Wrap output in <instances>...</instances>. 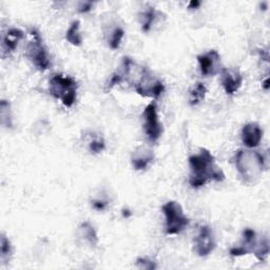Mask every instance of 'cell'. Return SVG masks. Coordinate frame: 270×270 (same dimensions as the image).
<instances>
[{
    "label": "cell",
    "mask_w": 270,
    "mask_h": 270,
    "mask_svg": "<svg viewBox=\"0 0 270 270\" xmlns=\"http://www.w3.org/2000/svg\"><path fill=\"white\" fill-rule=\"evenodd\" d=\"M189 167L191 174L189 184L192 188H201L209 181L223 182L225 174L220 168L215 166V158L206 148H201L200 152L189 157Z\"/></svg>",
    "instance_id": "1"
},
{
    "label": "cell",
    "mask_w": 270,
    "mask_h": 270,
    "mask_svg": "<svg viewBox=\"0 0 270 270\" xmlns=\"http://www.w3.org/2000/svg\"><path fill=\"white\" fill-rule=\"evenodd\" d=\"M234 162L243 183L247 185L256 184L267 169V161L258 151L240 149L235 153Z\"/></svg>",
    "instance_id": "2"
},
{
    "label": "cell",
    "mask_w": 270,
    "mask_h": 270,
    "mask_svg": "<svg viewBox=\"0 0 270 270\" xmlns=\"http://www.w3.org/2000/svg\"><path fill=\"white\" fill-rule=\"evenodd\" d=\"M49 91L53 97L59 100L67 108H71L77 100V83L71 76L53 75L50 79Z\"/></svg>",
    "instance_id": "3"
},
{
    "label": "cell",
    "mask_w": 270,
    "mask_h": 270,
    "mask_svg": "<svg viewBox=\"0 0 270 270\" xmlns=\"http://www.w3.org/2000/svg\"><path fill=\"white\" fill-rule=\"evenodd\" d=\"M162 211L165 215V232L168 235L180 234L188 227L190 220L185 215L182 206L174 201L163 205Z\"/></svg>",
    "instance_id": "4"
},
{
    "label": "cell",
    "mask_w": 270,
    "mask_h": 270,
    "mask_svg": "<svg viewBox=\"0 0 270 270\" xmlns=\"http://www.w3.org/2000/svg\"><path fill=\"white\" fill-rule=\"evenodd\" d=\"M31 36L33 39L28 44L27 55L39 71H45L51 66L49 54H47L45 46L42 43L40 34L36 30H31Z\"/></svg>",
    "instance_id": "5"
},
{
    "label": "cell",
    "mask_w": 270,
    "mask_h": 270,
    "mask_svg": "<svg viewBox=\"0 0 270 270\" xmlns=\"http://www.w3.org/2000/svg\"><path fill=\"white\" fill-rule=\"evenodd\" d=\"M135 91L144 97L158 99L165 92V85L160 79H154L148 68H141L139 82L135 85Z\"/></svg>",
    "instance_id": "6"
},
{
    "label": "cell",
    "mask_w": 270,
    "mask_h": 270,
    "mask_svg": "<svg viewBox=\"0 0 270 270\" xmlns=\"http://www.w3.org/2000/svg\"><path fill=\"white\" fill-rule=\"evenodd\" d=\"M145 125L144 129L148 139L152 142L157 141L163 134V127L158 119L157 107L155 103H150L144 110Z\"/></svg>",
    "instance_id": "7"
},
{
    "label": "cell",
    "mask_w": 270,
    "mask_h": 270,
    "mask_svg": "<svg viewBox=\"0 0 270 270\" xmlns=\"http://www.w3.org/2000/svg\"><path fill=\"white\" fill-rule=\"evenodd\" d=\"M216 247L215 237L209 226H201L194 237V251L199 257H207Z\"/></svg>",
    "instance_id": "8"
},
{
    "label": "cell",
    "mask_w": 270,
    "mask_h": 270,
    "mask_svg": "<svg viewBox=\"0 0 270 270\" xmlns=\"http://www.w3.org/2000/svg\"><path fill=\"white\" fill-rule=\"evenodd\" d=\"M198 61L201 73L204 76H213L217 74L220 69V55L217 51L211 50L199 55Z\"/></svg>",
    "instance_id": "9"
},
{
    "label": "cell",
    "mask_w": 270,
    "mask_h": 270,
    "mask_svg": "<svg viewBox=\"0 0 270 270\" xmlns=\"http://www.w3.org/2000/svg\"><path fill=\"white\" fill-rule=\"evenodd\" d=\"M220 84L226 94L233 95L243 85V76L239 70L223 68L220 70Z\"/></svg>",
    "instance_id": "10"
},
{
    "label": "cell",
    "mask_w": 270,
    "mask_h": 270,
    "mask_svg": "<svg viewBox=\"0 0 270 270\" xmlns=\"http://www.w3.org/2000/svg\"><path fill=\"white\" fill-rule=\"evenodd\" d=\"M263 138V130L257 122L246 124L242 129V141L243 144L249 148H257Z\"/></svg>",
    "instance_id": "11"
},
{
    "label": "cell",
    "mask_w": 270,
    "mask_h": 270,
    "mask_svg": "<svg viewBox=\"0 0 270 270\" xmlns=\"http://www.w3.org/2000/svg\"><path fill=\"white\" fill-rule=\"evenodd\" d=\"M153 160L154 155L151 151L144 148H138L136 151H134L131 162L133 168L137 171H140L147 169L148 166L153 162Z\"/></svg>",
    "instance_id": "12"
},
{
    "label": "cell",
    "mask_w": 270,
    "mask_h": 270,
    "mask_svg": "<svg viewBox=\"0 0 270 270\" xmlns=\"http://www.w3.org/2000/svg\"><path fill=\"white\" fill-rule=\"evenodd\" d=\"M23 36H24L23 32L19 29L13 28L9 30L3 38V47L5 52L7 53L14 52L18 45V42L23 38Z\"/></svg>",
    "instance_id": "13"
},
{
    "label": "cell",
    "mask_w": 270,
    "mask_h": 270,
    "mask_svg": "<svg viewBox=\"0 0 270 270\" xmlns=\"http://www.w3.org/2000/svg\"><path fill=\"white\" fill-rule=\"evenodd\" d=\"M78 235L82 239L88 243L90 246H96L99 244V235L96 230L89 223V222H84V223L79 226L78 229Z\"/></svg>",
    "instance_id": "14"
},
{
    "label": "cell",
    "mask_w": 270,
    "mask_h": 270,
    "mask_svg": "<svg viewBox=\"0 0 270 270\" xmlns=\"http://www.w3.org/2000/svg\"><path fill=\"white\" fill-rule=\"evenodd\" d=\"M79 28H81V22L78 20H75L71 23L70 28L67 31L66 38L67 40L75 46H81L83 44V36L79 32Z\"/></svg>",
    "instance_id": "15"
},
{
    "label": "cell",
    "mask_w": 270,
    "mask_h": 270,
    "mask_svg": "<svg viewBox=\"0 0 270 270\" xmlns=\"http://www.w3.org/2000/svg\"><path fill=\"white\" fill-rule=\"evenodd\" d=\"M206 93H207V89H206L205 85L202 83H198L194 88L190 91V97H189V104L191 106H197L200 103H202L205 100Z\"/></svg>",
    "instance_id": "16"
},
{
    "label": "cell",
    "mask_w": 270,
    "mask_h": 270,
    "mask_svg": "<svg viewBox=\"0 0 270 270\" xmlns=\"http://www.w3.org/2000/svg\"><path fill=\"white\" fill-rule=\"evenodd\" d=\"M253 253H255L256 258L261 262H265L267 260L269 255V241L267 236L258 241L255 249H253Z\"/></svg>",
    "instance_id": "17"
},
{
    "label": "cell",
    "mask_w": 270,
    "mask_h": 270,
    "mask_svg": "<svg viewBox=\"0 0 270 270\" xmlns=\"http://www.w3.org/2000/svg\"><path fill=\"white\" fill-rule=\"evenodd\" d=\"M155 18H156V11L154 8H149L145 12H142L140 14L141 30L144 32H149Z\"/></svg>",
    "instance_id": "18"
},
{
    "label": "cell",
    "mask_w": 270,
    "mask_h": 270,
    "mask_svg": "<svg viewBox=\"0 0 270 270\" xmlns=\"http://www.w3.org/2000/svg\"><path fill=\"white\" fill-rule=\"evenodd\" d=\"M0 111H2V124L7 128L12 127V114H11V104L8 101L3 100L0 104Z\"/></svg>",
    "instance_id": "19"
},
{
    "label": "cell",
    "mask_w": 270,
    "mask_h": 270,
    "mask_svg": "<svg viewBox=\"0 0 270 270\" xmlns=\"http://www.w3.org/2000/svg\"><path fill=\"white\" fill-rule=\"evenodd\" d=\"M124 36H125L124 29L120 27L115 28L114 31L112 32V34H111V37L109 40V45H110L111 49L112 50L118 49V46L120 45V42H121Z\"/></svg>",
    "instance_id": "20"
},
{
    "label": "cell",
    "mask_w": 270,
    "mask_h": 270,
    "mask_svg": "<svg viewBox=\"0 0 270 270\" xmlns=\"http://www.w3.org/2000/svg\"><path fill=\"white\" fill-rule=\"evenodd\" d=\"M0 251H2V260L4 263L9 260L11 253H12V245L8 237L3 234L2 235V241H0Z\"/></svg>",
    "instance_id": "21"
},
{
    "label": "cell",
    "mask_w": 270,
    "mask_h": 270,
    "mask_svg": "<svg viewBox=\"0 0 270 270\" xmlns=\"http://www.w3.org/2000/svg\"><path fill=\"white\" fill-rule=\"evenodd\" d=\"M106 148V144H105V140L103 138H97V139H93L90 142V146L89 149L92 153L94 154H99L101 152H103Z\"/></svg>",
    "instance_id": "22"
},
{
    "label": "cell",
    "mask_w": 270,
    "mask_h": 270,
    "mask_svg": "<svg viewBox=\"0 0 270 270\" xmlns=\"http://www.w3.org/2000/svg\"><path fill=\"white\" fill-rule=\"evenodd\" d=\"M136 266L140 269H149V270L155 269L157 267L155 262H153L149 259H146V258H138L136 260Z\"/></svg>",
    "instance_id": "23"
},
{
    "label": "cell",
    "mask_w": 270,
    "mask_h": 270,
    "mask_svg": "<svg viewBox=\"0 0 270 270\" xmlns=\"http://www.w3.org/2000/svg\"><path fill=\"white\" fill-rule=\"evenodd\" d=\"M107 202L104 201V200H94L92 201V206L94 209H96L99 211H102V210H105L106 207H107Z\"/></svg>",
    "instance_id": "24"
},
{
    "label": "cell",
    "mask_w": 270,
    "mask_h": 270,
    "mask_svg": "<svg viewBox=\"0 0 270 270\" xmlns=\"http://www.w3.org/2000/svg\"><path fill=\"white\" fill-rule=\"evenodd\" d=\"M93 8V3L92 2H86V3H81L78 6V12L79 13H88L92 10Z\"/></svg>",
    "instance_id": "25"
},
{
    "label": "cell",
    "mask_w": 270,
    "mask_h": 270,
    "mask_svg": "<svg viewBox=\"0 0 270 270\" xmlns=\"http://www.w3.org/2000/svg\"><path fill=\"white\" fill-rule=\"evenodd\" d=\"M201 7V3L198 2V0H192V2H190L188 8L190 10H195V9H199Z\"/></svg>",
    "instance_id": "26"
},
{
    "label": "cell",
    "mask_w": 270,
    "mask_h": 270,
    "mask_svg": "<svg viewBox=\"0 0 270 270\" xmlns=\"http://www.w3.org/2000/svg\"><path fill=\"white\" fill-rule=\"evenodd\" d=\"M269 77H267L266 79H265V81H264V83H263V88L267 91V90H269Z\"/></svg>",
    "instance_id": "27"
},
{
    "label": "cell",
    "mask_w": 270,
    "mask_h": 270,
    "mask_svg": "<svg viewBox=\"0 0 270 270\" xmlns=\"http://www.w3.org/2000/svg\"><path fill=\"white\" fill-rule=\"evenodd\" d=\"M122 216L124 217H127V218H128V217H130L131 216V212H130V210H128V209H124L122 210Z\"/></svg>",
    "instance_id": "28"
}]
</instances>
